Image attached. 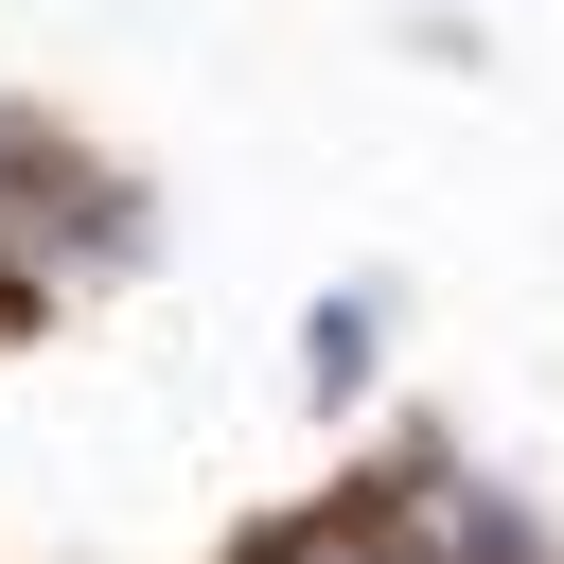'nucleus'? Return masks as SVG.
I'll list each match as a JSON object with an SVG mask.
<instances>
[{
    "label": "nucleus",
    "instance_id": "nucleus-1",
    "mask_svg": "<svg viewBox=\"0 0 564 564\" xmlns=\"http://www.w3.org/2000/svg\"><path fill=\"white\" fill-rule=\"evenodd\" d=\"M18 194H53V141H35L18 106H0V212H18Z\"/></svg>",
    "mask_w": 564,
    "mask_h": 564
}]
</instances>
